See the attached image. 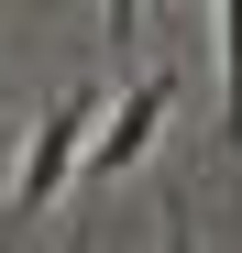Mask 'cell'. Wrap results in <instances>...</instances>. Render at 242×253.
Returning <instances> with one entry per match:
<instances>
[{
	"mask_svg": "<svg viewBox=\"0 0 242 253\" xmlns=\"http://www.w3.org/2000/svg\"><path fill=\"white\" fill-rule=\"evenodd\" d=\"M88 132H99V88H66L44 121H33V154H22V209H55L66 176L88 165Z\"/></svg>",
	"mask_w": 242,
	"mask_h": 253,
	"instance_id": "1",
	"label": "cell"
},
{
	"mask_svg": "<svg viewBox=\"0 0 242 253\" xmlns=\"http://www.w3.org/2000/svg\"><path fill=\"white\" fill-rule=\"evenodd\" d=\"M165 88H176V77H132V88H121V110L99 121V154L77 165V176H132L143 143H154V121H165Z\"/></svg>",
	"mask_w": 242,
	"mask_h": 253,
	"instance_id": "2",
	"label": "cell"
},
{
	"mask_svg": "<svg viewBox=\"0 0 242 253\" xmlns=\"http://www.w3.org/2000/svg\"><path fill=\"white\" fill-rule=\"evenodd\" d=\"M220 132L242 154V0H220Z\"/></svg>",
	"mask_w": 242,
	"mask_h": 253,
	"instance_id": "3",
	"label": "cell"
},
{
	"mask_svg": "<svg viewBox=\"0 0 242 253\" xmlns=\"http://www.w3.org/2000/svg\"><path fill=\"white\" fill-rule=\"evenodd\" d=\"M110 11V44H132V22H143V0H99Z\"/></svg>",
	"mask_w": 242,
	"mask_h": 253,
	"instance_id": "4",
	"label": "cell"
}]
</instances>
